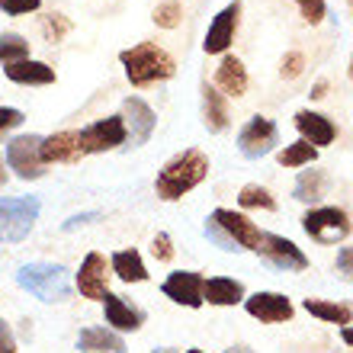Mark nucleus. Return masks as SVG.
<instances>
[{"instance_id": "31", "label": "nucleus", "mask_w": 353, "mask_h": 353, "mask_svg": "<svg viewBox=\"0 0 353 353\" xmlns=\"http://www.w3.org/2000/svg\"><path fill=\"white\" fill-rule=\"evenodd\" d=\"M299 10H302V19H305V23H312V26H315V23H321V19H325V0H299Z\"/></svg>"}, {"instance_id": "32", "label": "nucleus", "mask_w": 353, "mask_h": 353, "mask_svg": "<svg viewBox=\"0 0 353 353\" xmlns=\"http://www.w3.org/2000/svg\"><path fill=\"white\" fill-rule=\"evenodd\" d=\"M302 68H305V58H302V52H289V55L283 58V68H279V74L292 81V77L302 74Z\"/></svg>"}, {"instance_id": "35", "label": "nucleus", "mask_w": 353, "mask_h": 353, "mask_svg": "<svg viewBox=\"0 0 353 353\" xmlns=\"http://www.w3.org/2000/svg\"><path fill=\"white\" fill-rule=\"evenodd\" d=\"M151 251H154V257H158V261H174V244H170V234H164L161 232L158 238H154V248H151Z\"/></svg>"}, {"instance_id": "42", "label": "nucleus", "mask_w": 353, "mask_h": 353, "mask_svg": "<svg viewBox=\"0 0 353 353\" xmlns=\"http://www.w3.org/2000/svg\"><path fill=\"white\" fill-rule=\"evenodd\" d=\"M225 353H254L251 347H232V350H225Z\"/></svg>"}, {"instance_id": "36", "label": "nucleus", "mask_w": 353, "mask_h": 353, "mask_svg": "<svg viewBox=\"0 0 353 353\" xmlns=\"http://www.w3.org/2000/svg\"><path fill=\"white\" fill-rule=\"evenodd\" d=\"M337 273H341V279L353 283V248L337 251Z\"/></svg>"}, {"instance_id": "18", "label": "nucleus", "mask_w": 353, "mask_h": 353, "mask_svg": "<svg viewBox=\"0 0 353 353\" xmlns=\"http://www.w3.org/2000/svg\"><path fill=\"white\" fill-rule=\"evenodd\" d=\"M296 129L302 132V141H308L312 148H321V145H331L337 135L334 122L321 116V112H312V110H302L296 112Z\"/></svg>"}, {"instance_id": "10", "label": "nucleus", "mask_w": 353, "mask_h": 353, "mask_svg": "<svg viewBox=\"0 0 353 353\" xmlns=\"http://www.w3.org/2000/svg\"><path fill=\"white\" fill-rule=\"evenodd\" d=\"M219 228L225 232V238L238 248V251H254L257 248V241H261V232H257V225L248 219V215L234 212V209H215L212 215H209Z\"/></svg>"}, {"instance_id": "14", "label": "nucleus", "mask_w": 353, "mask_h": 353, "mask_svg": "<svg viewBox=\"0 0 353 353\" xmlns=\"http://www.w3.org/2000/svg\"><path fill=\"white\" fill-rule=\"evenodd\" d=\"M244 308H248V315L263 321V325H279V321L292 318V302L279 292H254L251 299H244Z\"/></svg>"}, {"instance_id": "27", "label": "nucleus", "mask_w": 353, "mask_h": 353, "mask_svg": "<svg viewBox=\"0 0 353 353\" xmlns=\"http://www.w3.org/2000/svg\"><path fill=\"white\" fill-rule=\"evenodd\" d=\"M279 164L283 168H302V164H315L318 161V148H312L308 141H296V145H286L279 151Z\"/></svg>"}, {"instance_id": "23", "label": "nucleus", "mask_w": 353, "mask_h": 353, "mask_svg": "<svg viewBox=\"0 0 353 353\" xmlns=\"http://www.w3.org/2000/svg\"><path fill=\"white\" fill-rule=\"evenodd\" d=\"M215 84L222 87L228 97H241L248 90V71L234 55H225L222 65L215 68Z\"/></svg>"}, {"instance_id": "20", "label": "nucleus", "mask_w": 353, "mask_h": 353, "mask_svg": "<svg viewBox=\"0 0 353 353\" xmlns=\"http://www.w3.org/2000/svg\"><path fill=\"white\" fill-rule=\"evenodd\" d=\"M7 77L13 84H26V87H42L55 81V68H48L46 61H32V58H23V61H13V65L3 68Z\"/></svg>"}, {"instance_id": "40", "label": "nucleus", "mask_w": 353, "mask_h": 353, "mask_svg": "<svg viewBox=\"0 0 353 353\" xmlns=\"http://www.w3.org/2000/svg\"><path fill=\"white\" fill-rule=\"evenodd\" d=\"M325 93H327V81H318V84L312 87V100H321Z\"/></svg>"}, {"instance_id": "15", "label": "nucleus", "mask_w": 353, "mask_h": 353, "mask_svg": "<svg viewBox=\"0 0 353 353\" xmlns=\"http://www.w3.org/2000/svg\"><path fill=\"white\" fill-rule=\"evenodd\" d=\"M238 13H241V3L234 0V3H228V7L219 13V17L212 19V26H209V32H205V55H222L225 48L232 46L234 39V29H238Z\"/></svg>"}, {"instance_id": "11", "label": "nucleus", "mask_w": 353, "mask_h": 353, "mask_svg": "<svg viewBox=\"0 0 353 353\" xmlns=\"http://www.w3.org/2000/svg\"><path fill=\"white\" fill-rule=\"evenodd\" d=\"M122 122H125V135L132 139V148H139L151 139V132L158 125L154 110L141 97H125L122 100Z\"/></svg>"}, {"instance_id": "39", "label": "nucleus", "mask_w": 353, "mask_h": 353, "mask_svg": "<svg viewBox=\"0 0 353 353\" xmlns=\"http://www.w3.org/2000/svg\"><path fill=\"white\" fill-rule=\"evenodd\" d=\"M90 219H97V215H93V212H87V215H74V219H68V222H65V232H71V228H77V225L90 222Z\"/></svg>"}, {"instance_id": "16", "label": "nucleus", "mask_w": 353, "mask_h": 353, "mask_svg": "<svg viewBox=\"0 0 353 353\" xmlns=\"http://www.w3.org/2000/svg\"><path fill=\"white\" fill-rule=\"evenodd\" d=\"M39 158H42V164H74V161H81L84 151L77 141V132H55V135L42 139Z\"/></svg>"}, {"instance_id": "22", "label": "nucleus", "mask_w": 353, "mask_h": 353, "mask_svg": "<svg viewBox=\"0 0 353 353\" xmlns=\"http://www.w3.org/2000/svg\"><path fill=\"white\" fill-rule=\"evenodd\" d=\"M203 122L209 132L228 129V103L212 84H203Z\"/></svg>"}, {"instance_id": "19", "label": "nucleus", "mask_w": 353, "mask_h": 353, "mask_svg": "<svg viewBox=\"0 0 353 353\" xmlns=\"http://www.w3.org/2000/svg\"><path fill=\"white\" fill-rule=\"evenodd\" d=\"M77 350L81 353H125V341L110 327H84L77 337Z\"/></svg>"}, {"instance_id": "4", "label": "nucleus", "mask_w": 353, "mask_h": 353, "mask_svg": "<svg viewBox=\"0 0 353 353\" xmlns=\"http://www.w3.org/2000/svg\"><path fill=\"white\" fill-rule=\"evenodd\" d=\"M39 199L36 196H3L0 199V241L7 244H19L26 241L29 232H32V225L39 219Z\"/></svg>"}, {"instance_id": "21", "label": "nucleus", "mask_w": 353, "mask_h": 353, "mask_svg": "<svg viewBox=\"0 0 353 353\" xmlns=\"http://www.w3.org/2000/svg\"><path fill=\"white\" fill-rule=\"evenodd\" d=\"M203 302L209 305H238L244 302V283L228 276H212L203 283Z\"/></svg>"}, {"instance_id": "7", "label": "nucleus", "mask_w": 353, "mask_h": 353, "mask_svg": "<svg viewBox=\"0 0 353 353\" xmlns=\"http://www.w3.org/2000/svg\"><path fill=\"white\" fill-rule=\"evenodd\" d=\"M254 251L261 254L267 263H273L276 270H286V273H302L308 270V257L302 254V248L283 238V234H270V232H261V241Z\"/></svg>"}, {"instance_id": "30", "label": "nucleus", "mask_w": 353, "mask_h": 353, "mask_svg": "<svg viewBox=\"0 0 353 353\" xmlns=\"http://www.w3.org/2000/svg\"><path fill=\"white\" fill-rule=\"evenodd\" d=\"M154 23H158L161 29H176L180 26V17H183V7L176 3V0H164V3H158L154 7Z\"/></svg>"}, {"instance_id": "33", "label": "nucleus", "mask_w": 353, "mask_h": 353, "mask_svg": "<svg viewBox=\"0 0 353 353\" xmlns=\"http://www.w3.org/2000/svg\"><path fill=\"white\" fill-rule=\"evenodd\" d=\"M0 7H3V13H10V17H19V13H32V10L42 7V0H0Z\"/></svg>"}, {"instance_id": "29", "label": "nucleus", "mask_w": 353, "mask_h": 353, "mask_svg": "<svg viewBox=\"0 0 353 353\" xmlns=\"http://www.w3.org/2000/svg\"><path fill=\"white\" fill-rule=\"evenodd\" d=\"M238 203H241L244 209H270V212L276 209V199L270 196V190H263V186H257V183L244 186L241 193H238Z\"/></svg>"}, {"instance_id": "45", "label": "nucleus", "mask_w": 353, "mask_h": 353, "mask_svg": "<svg viewBox=\"0 0 353 353\" xmlns=\"http://www.w3.org/2000/svg\"><path fill=\"white\" fill-rule=\"evenodd\" d=\"M350 81H353V58H350Z\"/></svg>"}, {"instance_id": "26", "label": "nucleus", "mask_w": 353, "mask_h": 353, "mask_svg": "<svg viewBox=\"0 0 353 353\" xmlns=\"http://www.w3.org/2000/svg\"><path fill=\"white\" fill-rule=\"evenodd\" d=\"M112 273H116L122 283H145V279H148V270H145V261H141L139 251L112 254Z\"/></svg>"}, {"instance_id": "24", "label": "nucleus", "mask_w": 353, "mask_h": 353, "mask_svg": "<svg viewBox=\"0 0 353 353\" xmlns=\"http://www.w3.org/2000/svg\"><path fill=\"white\" fill-rule=\"evenodd\" d=\"M327 186H331V176L325 170H302L296 186H292V196L299 203H318L327 196Z\"/></svg>"}, {"instance_id": "38", "label": "nucleus", "mask_w": 353, "mask_h": 353, "mask_svg": "<svg viewBox=\"0 0 353 353\" xmlns=\"http://www.w3.org/2000/svg\"><path fill=\"white\" fill-rule=\"evenodd\" d=\"M0 353H17V337L3 318H0Z\"/></svg>"}, {"instance_id": "34", "label": "nucleus", "mask_w": 353, "mask_h": 353, "mask_svg": "<svg viewBox=\"0 0 353 353\" xmlns=\"http://www.w3.org/2000/svg\"><path fill=\"white\" fill-rule=\"evenodd\" d=\"M17 125H23V112L13 110V106H0V135L17 129Z\"/></svg>"}, {"instance_id": "3", "label": "nucleus", "mask_w": 353, "mask_h": 353, "mask_svg": "<svg viewBox=\"0 0 353 353\" xmlns=\"http://www.w3.org/2000/svg\"><path fill=\"white\" fill-rule=\"evenodd\" d=\"M17 283L42 302H65L71 296V276L61 263H26L19 267Z\"/></svg>"}, {"instance_id": "13", "label": "nucleus", "mask_w": 353, "mask_h": 353, "mask_svg": "<svg viewBox=\"0 0 353 353\" xmlns=\"http://www.w3.org/2000/svg\"><path fill=\"white\" fill-rule=\"evenodd\" d=\"M77 289L84 299H97L103 302V296L110 292V273H106V257L103 254H87L81 270H77Z\"/></svg>"}, {"instance_id": "46", "label": "nucleus", "mask_w": 353, "mask_h": 353, "mask_svg": "<svg viewBox=\"0 0 353 353\" xmlns=\"http://www.w3.org/2000/svg\"><path fill=\"white\" fill-rule=\"evenodd\" d=\"M186 353H205V350H186Z\"/></svg>"}, {"instance_id": "17", "label": "nucleus", "mask_w": 353, "mask_h": 353, "mask_svg": "<svg viewBox=\"0 0 353 353\" xmlns=\"http://www.w3.org/2000/svg\"><path fill=\"white\" fill-rule=\"evenodd\" d=\"M103 315H106L110 331H139L145 325V312L129 305L122 296H112V292L103 296Z\"/></svg>"}, {"instance_id": "44", "label": "nucleus", "mask_w": 353, "mask_h": 353, "mask_svg": "<svg viewBox=\"0 0 353 353\" xmlns=\"http://www.w3.org/2000/svg\"><path fill=\"white\" fill-rule=\"evenodd\" d=\"M154 353H176V350H170V347H164V350H154Z\"/></svg>"}, {"instance_id": "25", "label": "nucleus", "mask_w": 353, "mask_h": 353, "mask_svg": "<svg viewBox=\"0 0 353 353\" xmlns=\"http://www.w3.org/2000/svg\"><path fill=\"white\" fill-rule=\"evenodd\" d=\"M308 315L321 318V321H331V325L347 327L353 321V305H344V302H325V299H305L302 302Z\"/></svg>"}, {"instance_id": "2", "label": "nucleus", "mask_w": 353, "mask_h": 353, "mask_svg": "<svg viewBox=\"0 0 353 353\" xmlns=\"http://www.w3.org/2000/svg\"><path fill=\"white\" fill-rule=\"evenodd\" d=\"M119 61L125 68V77H129L135 87H148V84H158V81H168L174 77L176 65L174 58L158 48L154 42H139V46L125 48L119 52Z\"/></svg>"}, {"instance_id": "1", "label": "nucleus", "mask_w": 353, "mask_h": 353, "mask_svg": "<svg viewBox=\"0 0 353 353\" xmlns=\"http://www.w3.org/2000/svg\"><path fill=\"white\" fill-rule=\"evenodd\" d=\"M205 176H209V158L199 148H186L161 168L154 190L164 203H174V199H183L193 186L203 183Z\"/></svg>"}, {"instance_id": "43", "label": "nucleus", "mask_w": 353, "mask_h": 353, "mask_svg": "<svg viewBox=\"0 0 353 353\" xmlns=\"http://www.w3.org/2000/svg\"><path fill=\"white\" fill-rule=\"evenodd\" d=\"M7 183V170H3V158H0V186Z\"/></svg>"}, {"instance_id": "28", "label": "nucleus", "mask_w": 353, "mask_h": 353, "mask_svg": "<svg viewBox=\"0 0 353 353\" xmlns=\"http://www.w3.org/2000/svg\"><path fill=\"white\" fill-rule=\"evenodd\" d=\"M23 58H29V42L17 32H3L0 36V61L13 65V61H23Z\"/></svg>"}, {"instance_id": "8", "label": "nucleus", "mask_w": 353, "mask_h": 353, "mask_svg": "<svg viewBox=\"0 0 353 353\" xmlns=\"http://www.w3.org/2000/svg\"><path fill=\"white\" fill-rule=\"evenodd\" d=\"M125 139H129V135H125L122 116H106V119L93 122V125L77 132V141H81V151H84V154L112 151V148H119V145H125Z\"/></svg>"}, {"instance_id": "9", "label": "nucleus", "mask_w": 353, "mask_h": 353, "mask_svg": "<svg viewBox=\"0 0 353 353\" xmlns=\"http://www.w3.org/2000/svg\"><path fill=\"white\" fill-rule=\"evenodd\" d=\"M39 145L42 139L39 135H17V139L7 145V164L10 170H17L19 180H39V176L46 174V164L39 158Z\"/></svg>"}, {"instance_id": "41", "label": "nucleus", "mask_w": 353, "mask_h": 353, "mask_svg": "<svg viewBox=\"0 0 353 353\" xmlns=\"http://www.w3.org/2000/svg\"><path fill=\"white\" fill-rule=\"evenodd\" d=\"M341 337H344V344H347V347H353V327H350V325L341 327Z\"/></svg>"}, {"instance_id": "37", "label": "nucleus", "mask_w": 353, "mask_h": 353, "mask_svg": "<svg viewBox=\"0 0 353 353\" xmlns=\"http://www.w3.org/2000/svg\"><path fill=\"white\" fill-rule=\"evenodd\" d=\"M68 32V19H61V17H55V13H52V17L46 19V36H48V42H58V39L65 36Z\"/></svg>"}, {"instance_id": "6", "label": "nucleus", "mask_w": 353, "mask_h": 353, "mask_svg": "<svg viewBox=\"0 0 353 353\" xmlns=\"http://www.w3.org/2000/svg\"><path fill=\"white\" fill-rule=\"evenodd\" d=\"M276 145H279V129H276V122L267 119V116H254V119L238 132V151H241L248 161L267 158Z\"/></svg>"}, {"instance_id": "12", "label": "nucleus", "mask_w": 353, "mask_h": 353, "mask_svg": "<svg viewBox=\"0 0 353 353\" xmlns=\"http://www.w3.org/2000/svg\"><path fill=\"white\" fill-rule=\"evenodd\" d=\"M203 283L205 279L196 273V270H176L164 279L161 292L168 299H174L176 305H186V308H199L203 305Z\"/></svg>"}, {"instance_id": "5", "label": "nucleus", "mask_w": 353, "mask_h": 353, "mask_svg": "<svg viewBox=\"0 0 353 353\" xmlns=\"http://www.w3.org/2000/svg\"><path fill=\"white\" fill-rule=\"evenodd\" d=\"M302 228H305L308 238H315L318 244H337L350 234V219H347L344 209L337 205H318L302 219Z\"/></svg>"}]
</instances>
